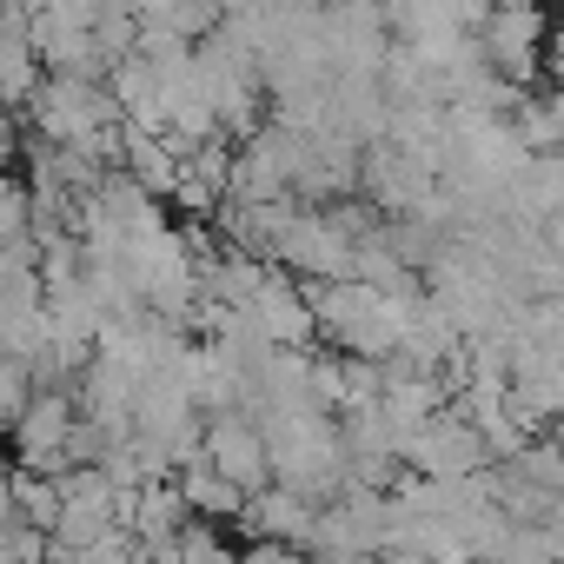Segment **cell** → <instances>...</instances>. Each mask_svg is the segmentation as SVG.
I'll return each instance as SVG.
<instances>
[{
	"instance_id": "obj_1",
	"label": "cell",
	"mask_w": 564,
	"mask_h": 564,
	"mask_svg": "<svg viewBox=\"0 0 564 564\" xmlns=\"http://www.w3.org/2000/svg\"><path fill=\"white\" fill-rule=\"evenodd\" d=\"M399 458H405V471H419V478H478L485 465H498L491 458V438L478 432V419H465L458 405H445V412H432L425 425H412L405 432V445H399Z\"/></svg>"
},
{
	"instance_id": "obj_8",
	"label": "cell",
	"mask_w": 564,
	"mask_h": 564,
	"mask_svg": "<svg viewBox=\"0 0 564 564\" xmlns=\"http://www.w3.org/2000/svg\"><path fill=\"white\" fill-rule=\"evenodd\" d=\"M186 524H193V505H186L180 478H147V485L133 491V505H127V531H133L147 551H173Z\"/></svg>"
},
{
	"instance_id": "obj_12",
	"label": "cell",
	"mask_w": 564,
	"mask_h": 564,
	"mask_svg": "<svg viewBox=\"0 0 564 564\" xmlns=\"http://www.w3.org/2000/svg\"><path fill=\"white\" fill-rule=\"evenodd\" d=\"M180 564H246V551H232L206 518H193V524L180 531Z\"/></svg>"
},
{
	"instance_id": "obj_10",
	"label": "cell",
	"mask_w": 564,
	"mask_h": 564,
	"mask_svg": "<svg viewBox=\"0 0 564 564\" xmlns=\"http://www.w3.org/2000/svg\"><path fill=\"white\" fill-rule=\"evenodd\" d=\"M511 127H518V140H524L531 153H557V147H564V87H557V94L531 87V94L511 107Z\"/></svg>"
},
{
	"instance_id": "obj_2",
	"label": "cell",
	"mask_w": 564,
	"mask_h": 564,
	"mask_svg": "<svg viewBox=\"0 0 564 564\" xmlns=\"http://www.w3.org/2000/svg\"><path fill=\"white\" fill-rule=\"evenodd\" d=\"M551 34H557V28H551V8H544V0H498V8L485 14V28H478L491 67H498L511 87H538L544 54H551Z\"/></svg>"
},
{
	"instance_id": "obj_7",
	"label": "cell",
	"mask_w": 564,
	"mask_h": 564,
	"mask_svg": "<svg viewBox=\"0 0 564 564\" xmlns=\"http://www.w3.org/2000/svg\"><path fill=\"white\" fill-rule=\"evenodd\" d=\"M505 213L518 226H564V147L557 153H531L505 193Z\"/></svg>"
},
{
	"instance_id": "obj_4",
	"label": "cell",
	"mask_w": 564,
	"mask_h": 564,
	"mask_svg": "<svg viewBox=\"0 0 564 564\" xmlns=\"http://www.w3.org/2000/svg\"><path fill=\"white\" fill-rule=\"evenodd\" d=\"M206 458H213L232 485H246V491H265V485L279 478V471H272L265 419L246 412V405H232V412H206Z\"/></svg>"
},
{
	"instance_id": "obj_5",
	"label": "cell",
	"mask_w": 564,
	"mask_h": 564,
	"mask_svg": "<svg viewBox=\"0 0 564 564\" xmlns=\"http://www.w3.org/2000/svg\"><path fill=\"white\" fill-rule=\"evenodd\" d=\"M74 425H80V392H41L14 425V458L28 471H47V478L74 471V452H67Z\"/></svg>"
},
{
	"instance_id": "obj_6",
	"label": "cell",
	"mask_w": 564,
	"mask_h": 564,
	"mask_svg": "<svg viewBox=\"0 0 564 564\" xmlns=\"http://www.w3.org/2000/svg\"><path fill=\"white\" fill-rule=\"evenodd\" d=\"M246 538H279V544H306L313 551V531H319V498L286 485V478H272L265 491H252L246 518H239Z\"/></svg>"
},
{
	"instance_id": "obj_3",
	"label": "cell",
	"mask_w": 564,
	"mask_h": 564,
	"mask_svg": "<svg viewBox=\"0 0 564 564\" xmlns=\"http://www.w3.org/2000/svg\"><path fill=\"white\" fill-rule=\"evenodd\" d=\"M279 265L300 272V279H352L359 239L333 219V206H326V213H319V206H300L293 226H286V239H279Z\"/></svg>"
},
{
	"instance_id": "obj_9",
	"label": "cell",
	"mask_w": 564,
	"mask_h": 564,
	"mask_svg": "<svg viewBox=\"0 0 564 564\" xmlns=\"http://www.w3.org/2000/svg\"><path fill=\"white\" fill-rule=\"evenodd\" d=\"M180 491H186L193 518H206V524H239V518H246V505H252V491H246V485H232L206 452H199L193 465H180Z\"/></svg>"
},
{
	"instance_id": "obj_13",
	"label": "cell",
	"mask_w": 564,
	"mask_h": 564,
	"mask_svg": "<svg viewBox=\"0 0 564 564\" xmlns=\"http://www.w3.org/2000/svg\"><path fill=\"white\" fill-rule=\"evenodd\" d=\"M246 564H319L306 544H279V538H246Z\"/></svg>"
},
{
	"instance_id": "obj_15",
	"label": "cell",
	"mask_w": 564,
	"mask_h": 564,
	"mask_svg": "<svg viewBox=\"0 0 564 564\" xmlns=\"http://www.w3.org/2000/svg\"><path fill=\"white\" fill-rule=\"evenodd\" d=\"M557 438H564V419H557Z\"/></svg>"
},
{
	"instance_id": "obj_14",
	"label": "cell",
	"mask_w": 564,
	"mask_h": 564,
	"mask_svg": "<svg viewBox=\"0 0 564 564\" xmlns=\"http://www.w3.org/2000/svg\"><path fill=\"white\" fill-rule=\"evenodd\" d=\"M544 538H551V551H557V564H564V491H557L551 511H544Z\"/></svg>"
},
{
	"instance_id": "obj_11",
	"label": "cell",
	"mask_w": 564,
	"mask_h": 564,
	"mask_svg": "<svg viewBox=\"0 0 564 564\" xmlns=\"http://www.w3.org/2000/svg\"><path fill=\"white\" fill-rule=\"evenodd\" d=\"M8 511H14V518H28V524H41V531H54V524H61V511H67L61 478L14 465V478H8Z\"/></svg>"
}]
</instances>
